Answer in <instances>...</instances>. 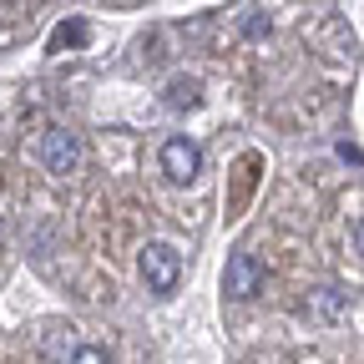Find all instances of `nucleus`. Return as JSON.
<instances>
[{"instance_id": "nucleus-7", "label": "nucleus", "mask_w": 364, "mask_h": 364, "mask_svg": "<svg viewBox=\"0 0 364 364\" xmlns=\"http://www.w3.org/2000/svg\"><path fill=\"white\" fill-rule=\"evenodd\" d=\"M66 41H71V46L86 41V26H81V21H76V26H61V31H56V46H66Z\"/></svg>"}, {"instance_id": "nucleus-6", "label": "nucleus", "mask_w": 364, "mask_h": 364, "mask_svg": "<svg viewBox=\"0 0 364 364\" xmlns=\"http://www.w3.org/2000/svg\"><path fill=\"white\" fill-rule=\"evenodd\" d=\"M172 102L177 107H198V81H177L172 86Z\"/></svg>"}, {"instance_id": "nucleus-2", "label": "nucleus", "mask_w": 364, "mask_h": 364, "mask_svg": "<svg viewBox=\"0 0 364 364\" xmlns=\"http://www.w3.org/2000/svg\"><path fill=\"white\" fill-rule=\"evenodd\" d=\"M162 172L172 182H193L203 172V147L193 142V136H167L162 142Z\"/></svg>"}, {"instance_id": "nucleus-9", "label": "nucleus", "mask_w": 364, "mask_h": 364, "mask_svg": "<svg viewBox=\"0 0 364 364\" xmlns=\"http://www.w3.org/2000/svg\"><path fill=\"white\" fill-rule=\"evenodd\" d=\"M354 248H359V258H364V218L354 223Z\"/></svg>"}, {"instance_id": "nucleus-5", "label": "nucleus", "mask_w": 364, "mask_h": 364, "mask_svg": "<svg viewBox=\"0 0 364 364\" xmlns=\"http://www.w3.org/2000/svg\"><path fill=\"white\" fill-rule=\"evenodd\" d=\"M71 364H112V359H107V349H97V344H81V349L71 354Z\"/></svg>"}, {"instance_id": "nucleus-8", "label": "nucleus", "mask_w": 364, "mask_h": 364, "mask_svg": "<svg viewBox=\"0 0 364 364\" xmlns=\"http://www.w3.org/2000/svg\"><path fill=\"white\" fill-rule=\"evenodd\" d=\"M248 36H268V21H263V11H248Z\"/></svg>"}, {"instance_id": "nucleus-1", "label": "nucleus", "mask_w": 364, "mask_h": 364, "mask_svg": "<svg viewBox=\"0 0 364 364\" xmlns=\"http://www.w3.org/2000/svg\"><path fill=\"white\" fill-rule=\"evenodd\" d=\"M142 279H147L152 294H172L177 279H182V258H177V248L147 243V248H142Z\"/></svg>"}, {"instance_id": "nucleus-3", "label": "nucleus", "mask_w": 364, "mask_h": 364, "mask_svg": "<svg viewBox=\"0 0 364 364\" xmlns=\"http://www.w3.org/2000/svg\"><path fill=\"white\" fill-rule=\"evenodd\" d=\"M41 162L51 167L56 177H66V172L81 162V142H76V136H71L66 127H51V132L41 136Z\"/></svg>"}, {"instance_id": "nucleus-4", "label": "nucleus", "mask_w": 364, "mask_h": 364, "mask_svg": "<svg viewBox=\"0 0 364 364\" xmlns=\"http://www.w3.org/2000/svg\"><path fill=\"white\" fill-rule=\"evenodd\" d=\"M258 284H263V268H258L253 253H233V258H228V273H223V294L228 299H253Z\"/></svg>"}]
</instances>
